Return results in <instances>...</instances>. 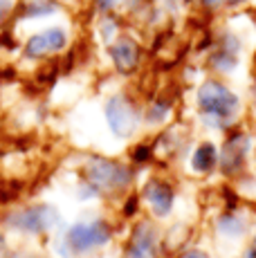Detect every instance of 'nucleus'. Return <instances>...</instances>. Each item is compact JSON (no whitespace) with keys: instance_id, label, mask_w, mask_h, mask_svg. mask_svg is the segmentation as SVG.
Instances as JSON below:
<instances>
[{"instance_id":"nucleus-12","label":"nucleus","mask_w":256,"mask_h":258,"mask_svg":"<svg viewBox=\"0 0 256 258\" xmlns=\"http://www.w3.org/2000/svg\"><path fill=\"white\" fill-rule=\"evenodd\" d=\"M16 5H18V0H0V27H3V23H7L16 14Z\"/></svg>"},{"instance_id":"nucleus-6","label":"nucleus","mask_w":256,"mask_h":258,"mask_svg":"<svg viewBox=\"0 0 256 258\" xmlns=\"http://www.w3.org/2000/svg\"><path fill=\"white\" fill-rule=\"evenodd\" d=\"M86 171L88 177L101 186H121L131 180V173L126 166H121L119 162L106 160V157H92Z\"/></svg>"},{"instance_id":"nucleus-7","label":"nucleus","mask_w":256,"mask_h":258,"mask_svg":"<svg viewBox=\"0 0 256 258\" xmlns=\"http://www.w3.org/2000/svg\"><path fill=\"white\" fill-rule=\"evenodd\" d=\"M220 162V148L211 140L200 142L191 153V168L196 173H211Z\"/></svg>"},{"instance_id":"nucleus-9","label":"nucleus","mask_w":256,"mask_h":258,"mask_svg":"<svg viewBox=\"0 0 256 258\" xmlns=\"http://www.w3.org/2000/svg\"><path fill=\"white\" fill-rule=\"evenodd\" d=\"M108 238V231H103L101 227H77L72 231V242L77 247H90L97 242H103Z\"/></svg>"},{"instance_id":"nucleus-11","label":"nucleus","mask_w":256,"mask_h":258,"mask_svg":"<svg viewBox=\"0 0 256 258\" xmlns=\"http://www.w3.org/2000/svg\"><path fill=\"white\" fill-rule=\"evenodd\" d=\"M135 0H92V7L97 14H108V12H119L121 7H131Z\"/></svg>"},{"instance_id":"nucleus-15","label":"nucleus","mask_w":256,"mask_h":258,"mask_svg":"<svg viewBox=\"0 0 256 258\" xmlns=\"http://www.w3.org/2000/svg\"><path fill=\"white\" fill-rule=\"evenodd\" d=\"M252 3L254 0H223V12H236V9H243Z\"/></svg>"},{"instance_id":"nucleus-14","label":"nucleus","mask_w":256,"mask_h":258,"mask_svg":"<svg viewBox=\"0 0 256 258\" xmlns=\"http://www.w3.org/2000/svg\"><path fill=\"white\" fill-rule=\"evenodd\" d=\"M151 155H153V146H151V144H137L135 153H133L135 162H144V160H149Z\"/></svg>"},{"instance_id":"nucleus-1","label":"nucleus","mask_w":256,"mask_h":258,"mask_svg":"<svg viewBox=\"0 0 256 258\" xmlns=\"http://www.w3.org/2000/svg\"><path fill=\"white\" fill-rule=\"evenodd\" d=\"M196 112L205 128L225 133L238 123L243 99L223 77H207L196 88Z\"/></svg>"},{"instance_id":"nucleus-10","label":"nucleus","mask_w":256,"mask_h":258,"mask_svg":"<svg viewBox=\"0 0 256 258\" xmlns=\"http://www.w3.org/2000/svg\"><path fill=\"white\" fill-rule=\"evenodd\" d=\"M146 191H149V200L155 205L157 213H164V209L171 205V198H173V193H171L169 184H164V182L155 180V182H151Z\"/></svg>"},{"instance_id":"nucleus-3","label":"nucleus","mask_w":256,"mask_h":258,"mask_svg":"<svg viewBox=\"0 0 256 258\" xmlns=\"http://www.w3.org/2000/svg\"><path fill=\"white\" fill-rule=\"evenodd\" d=\"M68 43H70L68 29L61 27V25H50V27L41 29V32L32 34L27 38L23 54H25V58H29V61H43V58L61 54L68 47Z\"/></svg>"},{"instance_id":"nucleus-8","label":"nucleus","mask_w":256,"mask_h":258,"mask_svg":"<svg viewBox=\"0 0 256 258\" xmlns=\"http://www.w3.org/2000/svg\"><path fill=\"white\" fill-rule=\"evenodd\" d=\"M171 110H173V103L166 94H160L153 101L146 106V110L142 112V119H144L149 126H162L171 119Z\"/></svg>"},{"instance_id":"nucleus-2","label":"nucleus","mask_w":256,"mask_h":258,"mask_svg":"<svg viewBox=\"0 0 256 258\" xmlns=\"http://www.w3.org/2000/svg\"><path fill=\"white\" fill-rule=\"evenodd\" d=\"M103 117H106L108 128L112 131V135L119 140H128L137 133L142 119V110L135 103V99L128 94H112L103 106Z\"/></svg>"},{"instance_id":"nucleus-16","label":"nucleus","mask_w":256,"mask_h":258,"mask_svg":"<svg viewBox=\"0 0 256 258\" xmlns=\"http://www.w3.org/2000/svg\"><path fill=\"white\" fill-rule=\"evenodd\" d=\"M254 103H256V88H254Z\"/></svg>"},{"instance_id":"nucleus-4","label":"nucleus","mask_w":256,"mask_h":258,"mask_svg":"<svg viewBox=\"0 0 256 258\" xmlns=\"http://www.w3.org/2000/svg\"><path fill=\"white\" fill-rule=\"evenodd\" d=\"M108 56L112 61V68L119 74L128 77V74H135L142 68L144 49H142V43L133 34L121 32L119 36H115L108 43Z\"/></svg>"},{"instance_id":"nucleus-5","label":"nucleus","mask_w":256,"mask_h":258,"mask_svg":"<svg viewBox=\"0 0 256 258\" xmlns=\"http://www.w3.org/2000/svg\"><path fill=\"white\" fill-rule=\"evenodd\" d=\"M240 38L238 34L234 32H220L218 38L214 41V47H211L209 54V68L214 70L218 77H225V74H231L238 68L240 63Z\"/></svg>"},{"instance_id":"nucleus-13","label":"nucleus","mask_w":256,"mask_h":258,"mask_svg":"<svg viewBox=\"0 0 256 258\" xmlns=\"http://www.w3.org/2000/svg\"><path fill=\"white\" fill-rule=\"evenodd\" d=\"M205 14H216L223 12V0H194Z\"/></svg>"}]
</instances>
